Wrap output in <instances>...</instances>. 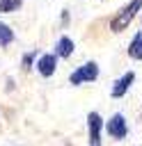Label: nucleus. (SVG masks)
<instances>
[{
    "label": "nucleus",
    "mask_w": 142,
    "mask_h": 146,
    "mask_svg": "<svg viewBox=\"0 0 142 146\" xmlns=\"http://www.w3.org/2000/svg\"><path fill=\"white\" fill-rule=\"evenodd\" d=\"M142 14V0H128L126 5H121L110 18H108V30L112 34H121L124 30L131 27V23Z\"/></svg>",
    "instance_id": "obj_1"
},
{
    "label": "nucleus",
    "mask_w": 142,
    "mask_h": 146,
    "mask_svg": "<svg viewBox=\"0 0 142 146\" xmlns=\"http://www.w3.org/2000/svg\"><path fill=\"white\" fill-rule=\"evenodd\" d=\"M98 78H101V66H98V62L87 59V62H82L80 66H76V68L69 73V84H73V87L92 84V82H96Z\"/></svg>",
    "instance_id": "obj_2"
},
{
    "label": "nucleus",
    "mask_w": 142,
    "mask_h": 146,
    "mask_svg": "<svg viewBox=\"0 0 142 146\" xmlns=\"http://www.w3.org/2000/svg\"><path fill=\"white\" fill-rule=\"evenodd\" d=\"M131 132V125H128V119L121 114V112H115L110 119H105V135L112 139V141H124Z\"/></svg>",
    "instance_id": "obj_3"
},
{
    "label": "nucleus",
    "mask_w": 142,
    "mask_h": 146,
    "mask_svg": "<svg viewBox=\"0 0 142 146\" xmlns=\"http://www.w3.org/2000/svg\"><path fill=\"white\" fill-rule=\"evenodd\" d=\"M103 132H105V119L92 110L87 114V144L89 146H103Z\"/></svg>",
    "instance_id": "obj_4"
},
{
    "label": "nucleus",
    "mask_w": 142,
    "mask_h": 146,
    "mask_svg": "<svg viewBox=\"0 0 142 146\" xmlns=\"http://www.w3.org/2000/svg\"><path fill=\"white\" fill-rule=\"evenodd\" d=\"M135 71H124L119 78H115L112 80V84H110V98H115V100H119V98H124L128 91H131V87L135 84Z\"/></svg>",
    "instance_id": "obj_5"
},
{
    "label": "nucleus",
    "mask_w": 142,
    "mask_h": 146,
    "mask_svg": "<svg viewBox=\"0 0 142 146\" xmlns=\"http://www.w3.org/2000/svg\"><path fill=\"white\" fill-rule=\"evenodd\" d=\"M57 64H60V57L55 52H39L37 57V64H34V71L41 75V78H53L57 73Z\"/></svg>",
    "instance_id": "obj_6"
},
{
    "label": "nucleus",
    "mask_w": 142,
    "mask_h": 146,
    "mask_svg": "<svg viewBox=\"0 0 142 146\" xmlns=\"http://www.w3.org/2000/svg\"><path fill=\"white\" fill-rule=\"evenodd\" d=\"M53 52L60 57V59H71L73 52H76V41L69 36V34H60L55 46H53Z\"/></svg>",
    "instance_id": "obj_7"
},
{
    "label": "nucleus",
    "mask_w": 142,
    "mask_h": 146,
    "mask_svg": "<svg viewBox=\"0 0 142 146\" xmlns=\"http://www.w3.org/2000/svg\"><path fill=\"white\" fill-rule=\"evenodd\" d=\"M126 55H128L133 62H142V30L133 32V36L128 39V46H126Z\"/></svg>",
    "instance_id": "obj_8"
},
{
    "label": "nucleus",
    "mask_w": 142,
    "mask_h": 146,
    "mask_svg": "<svg viewBox=\"0 0 142 146\" xmlns=\"http://www.w3.org/2000/svg\"><path fill=\"white\" fill-rule=\"evenodd\" d=\"M16 41V32L11 25H7L5 21H0V48H7Z\"/></svg>",
    "instance_id": "obj_9"
},
{
    "label": "nucleus",
    "mask_w": 142,
    "mask_h": 146,
    "mask_svg": "<svg viewBox=\"0 0 142 146\" xmlns=\"http://www.w3.org/2000/svg\"><path fill=\"white\" fill-rule=\"evenodd\" d=\"M37 57H39V50L23 52V55H21V68H23L25 73H30V71L34 68V64H37Z\"/></svg>",
    "instance_id": "obj_10"
},
{
    "label": "nucleus",
    "mask_w": 142,
    "mask_h": 146,
    "mask_svg": "<svg viewBox=\"0 0 142 146\" xmlns=\"http://www.w3.org/2000/svg\"><path fill=\"white\" fill-rule=\"evenodd\" d=\"M23 0H0V14H16L21 11Z\"/></svg>",
    "instance_id": "obj_11"
},
{
    "label": "nucleus",
    "mask_w": 142,
    "mask_h": 146,
    "mask_svg": "<svg viewBox=\"0 0 142 146\" xmlns=\"http://www.w3.org/2000/svg\"><path fill=\"white\" fill-rule=\"evenodd\" d=\"M60 23H62L64 27L71 23V14H69V9H62V14H60Z\"/></svg>",
    "instance_id": "obj_12"
},
{
    "label": "nucleus",
    "mask_w": 142,
    "mask_h": 146,
    "mask_svg": "<svg viewBox=\"0 0 142 146\" xmlns=\"http://www.w3.org/2000/svg\"><path fill=\"white\" fill-rule=\"evenodd\" d=\"M140 30H142V14H140Z\"/></svg>",
    "instance_id": "obj_13"
}]
</instances>
